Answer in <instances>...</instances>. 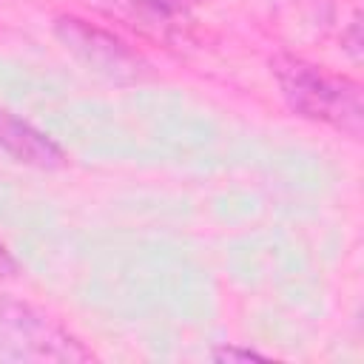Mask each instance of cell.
I'll return each mask as SVG.
<instances>
[{
	"label": "cell",
	"instance_id": "cell-4",
	"mask_svg": "<svg viewBox=\"0 0 364 364\" xmlns=\"http://www.w3.org/2000/svg\"><path fill=\"white\" fill-rule=\"evenodd\" d=\"M131 3H136V6H142V9H148V11H154V14L171 17V14L188 11L191 6H196V3H202V0H131Z\"/></svg>",
	"mask_w": 364,
	"mask_h": 364
},
{
	"label": "cell",
	"instance_id": "cell-5",
	"mask_svg": "<svg viewBox=\"0 0 364 364\" xmlns=\"http://www.w3.org/2000/svg\"><path fill=\"white\" fill-rule=\"evenodd\" d=\"M213 358H216V361H262L264 355H262V353H256V350L222 347V350H213Z\"/></svg>",
	"mask_w": 364,
	"mask_h": 364
},
{
	"label": "cell",
	"instance_id": "cell-6",
	"mask_svg": "<svg viewBox=\"0 0 364 364\" xmlns=\"http://www.w3.org/2000/svg\"><path fill=\"white\" fill-rule=\"evenodd\" d=\"M350 43H353V46H347V48H350V54L358 60V48H361V37H358V17H355V20H353V26H350Z\"/></svg>",
	"mask_w": 364,
	"mask_h": 364
},
{
	"label": "cell",
	"instance_id": "cell-2",
	"mask_svg": "<svg viewBox=\"0 0 364 364\" xmlns=\"http://www.w3.org/2000/svg\"><path fill=\"white\" fill-rule=\"evenodd\" d=\"M57 37L71 48L77 57H82L88 65L111 74V77H136L139 71V57L114 34L77 20V17H60L57 20Z\"/></svg>",
	"mask_w": 364,
	"mask_h": 364
},
{
	"label": "cell",
	"instance_id": "cell-7",
	"mask_svg": "<svg viewBox=\"0 0 364 364\" xmlns=\"http://www.w3.org/2000/svg\"><path fill=\"white\" fill-rule=\"evenodd\" d=\"M11 267H14V264H11V259H9V253H6V247L0 245V273H3V270H11Z\"/></svg>",
	"mask_w": 364,
	"mask_h": 364
},
{
	"label": "cell",
	"instance_id": "cell-3",
	"mask_svg": "<svg viewBox=\"0 0 364 364\" xmlns=\"http://www.w3.org/2000/svg\"><path fill=\"white\" fill-rule=\"evenodd\" d=\"M0 151L9 154L14 162L43 171H54L65 165V154L51 136H46L31 122L9 111H0Z\"/></svg>",
	"mask_w": 364,
	"mask_h": 364
},
{
	"label": "cell",
	"instance_id": "cell-1",
	"mask_svg": "<svg viewBox=\"0 0 364 364\" xmlns=\"http://www.w3.org/2000/svg\"><path fill=\"white\" fill-rule=\"evenodd\" d=\"M270 65L287 105L296 114L313 122H324L336 131H344L353 139L361 136L364 100H361V85L355 80L333 74L293 54H279L273 57Z\"/></svg>",
	"mask_w": 364,
	"mask_h": 364
}]
</instances>
